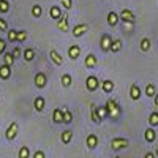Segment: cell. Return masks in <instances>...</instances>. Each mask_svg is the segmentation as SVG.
<instances>
[{
  "label": "cell",
  "instance_id": "cell-16",
  "mask_svg": "<svg viewBox=\"0 0 158 158\" xmlns=\"http://www.w3.org/2000/svg\"><path fill=\"white\" fill-rule=\"evenodd\" d=\"M130 97H131V100H135V101H138L141 98V89H139V85L133 84L130 87Z\"/></svg>",
  "mask_w": 158,
  "mask_h": 158
},
{
  "label": "cell",
  "instance_id": "cell-29",
  "mask_svg": "<svg viewBox=\"0 0 158 158\" xmlns=\"http://www.w3.org/2000/svg\"><path fill=\"white\" fill-rule=\"evenodd\" d=\"M149 123H150V127H158V112L156 111H153L149 115Z\"/></svg>",
  "mask_w": 158,
  "mask_h": 158
},
{
  "label": "cell",
  "instance_id": "cell-38",
  "mask_svg": "<svg viewBox=\"0 0 158 158\" xmlns=\"http://www.w3.org/2000/svg\"><path fill=\"white\" fill-rule=\"evenodd\" d=\"M0 30H2V32H6L8 30V24H6V21L3 18H0Z\"/></svg>",
  "mask_w": 158,
  "mask_h": 158
},
{
  "label": "cell",
  "instance_id": "cell-36",
  "mask_svg": "<svg viewBox=\"0 0 158 158\" xmlns=\"http://www.w3.org/2000/svg\"><path fill=\"white\" fill-rule=\"evenodd\" d=\"M27 40V32L25 30H21V32H18V38H16V41H25Z\"/></svg>",
  "mask_w": 158,
  "mask_h": 158
},
{
  "label": "cell",
  "instance_id": "cell-10",
  "mask_svg": "<svg viewBox=\"0 0 158 158\" xmlns=\"http://www.w3.org/2000/svg\"><path fill=\"white\" fill-rule=\"evenodd\" d=\"M85 144H87V147L90 149V150H94V149H97V146H98V136L97 135H89L87 138H85Z\"/></svg>",
  "mask_w": 158,
  "mask_h": 158
},
{
  "label": "cell",
  "instance_id": "cell-2",
  "mask_svg": "<svg viewBox=\"0 0 158 158\" xmlns=\"http://www.w3.org/2000/svg\"><path fill=\"white\" fill-rule=\"evenodd\" d=\"M128 146H130V141H128L127 138H114V139L111 141V149L115 150V152L123 150V149H127Z\"/></svg>",
  "mask_w": 158,
  "mask_h": 158
},
{
  "label": "cell",
  "instance_id": "cell-7",
  "mask_svg": "<svg viewBox=\"0 0 158 158\" xmlns=\"http://www.w3.org/2000/svg\"><path fill=\"white\" fill-rule=\"evenodd\" d=\"M87 30H89V25L87 24H77V25H74V27H73V36L79 38V36H82Z\"/></svg>",
  "mask_w": 158,
  "mask_h": 158
},
{
  "label": "cell",
  "instance_id": "cell-28",
  "mask_svg": "<svg viewBox=\"0 0 158 158\" xmlns=\"http://www.w3.org/2000/svg\"><path fill=\"white\" fill-rule=\"evenodd\" d=\"M122 40L120 38H117V40H112V44H111V51L112 52H118V51H120L122 49Z\"/></svg>",
  "mask_w": 158,
  "mask_h": 158
},
{
  "label": "cell",
  "instance_id": "cell-35",
  "mask_svg": "<svg viewBox=\"0 0 158 158\" xmlns=\"http://www.w3.org/2000/svg\"><path fill=\"white\" fill-rule=\"evenodd\" d=\"M8 41L10 43H13V41H16V38H18V32L16 30H13V29H10V32H8Z\"/></svg>",
  "mask_w": 158,
  "mask_h": 158
},
{
  "label": "cell",
  "instance_id": "cell-8",
  "mask_svg": "<svg viewBox=\"0 0 158 158\" xmlns=\"http://www.w3.org/2000/svg\"><path fill=\"white\" fill-rule=\"evenodd\" d=\"M57 27L62 30V32H68L70 30V25H68V15L65 13V15H62V18L57 21Z\"/></svg>",
  "mask_w": 158,
  "mask_h": 158
},
{
  "label": "cell",
  "instance_id": "cell-37",
  "mask_svg": "<svg viewBox=\"0 0 158 158\" xmlns=\"http://www.w3.org/2000/svg\"><path fill=\"white\" fill-rule=\"evenodd\" d=\"M97 109H98V117L101 118V120L108 117V111H106V108H100V106H98Z\"/></svg>",
  "mask_w": 158,
  "mask_h": 158
},
{
  "label": "cell",
  "instance_id": "cell-5",
  "mask_svg": "<svg viewBox=\"0 0 158 158\" xmlns=\"http://www.w3.org/2000/svg\"><path fill=\"white\" fill-rule=\"evenodd\" d=\"M18 131H19V125H18L16 122L10 123V127L6 128V133H5L6 139H8V141H13V139L18 136Z\"/></svg>",
  "mask_w": 158,
  "mask_h": 158
},
{
  "label": "cell",
  "instance_id": "cell-4",
  "mask_svg": "<svg viewBox=\"0 0 158 158\" xmlns=\"http://www.w3.org/2000/svg\"><path fill=\"white\" fill-rule=\"evenodd\" d=\"M118 18H120L123 22H127V24H135V21H136V16H135V13L131 10H122Z\"/></svg>",
  "mask_w": 158,
  "mask_h": 158
},
{
  "label": "cell",
  "instance_id": "cell-25",
  "mask_svg": "<svg viewBox=\"0 0 158 158\" xmlns=\"http://www.w3.org/2000/svg\"><path fill=\"white\" fill-rule=\"evenodd\" d=\"M24 59H25V62H32L33 59H35V49L33 48H27L24 51Z\"/></svg>",
  "mask_w": 158,
  "mask_h": 158
},
{
  "label": "cell",
  "instance_id": "cell-41",
  "mask_svg": "<svg viewBox=\"0 0 158 158\" xmlns=\"http://www.w3.org/2000/svg\"><path fill=\"white\" fill-rule=\"evenodd\" d=\"M21 54H22L21 48H15V51H13V57H15V59H19V57H21Z\"/></svg>",
  "mask_w": 158,
  "mask_h": 158
},
{
  "label": "cell",
  "instance_id": "cell-27",
  "mask_svg": "<svg viewBox=\"0 0 158 158\" xmlns=\"http://www.w3.org/2000/svg\"><path fill=\"white\" fill-rule=\"evenodd\" d=\"M150 46H152V43H150L149 38H142L141 40V51L142 52H149L150 51Z\"/></svg>",
  "mask_w": 158,
  "mask_h": 158
},
{
  "label": "cell",
  "instance_id": "cell-1",
  "mask_svg": "<svg viewBox=\"0 0 158 158\" xmlns=\"http://www.w3.org/2000/svg\"><path fill=\"white\" fill-rule=\"evenodd\" d=\"M104 108H106V111H108V117H111V118H117L118 114H120V106H118V103L115 100L109 98L106 101V104H104Z\"/></svg>",
  "mask_w": 158,
  "mask_h": 158
},
{
  "label": "cell",
  "instance_id": "cell-19",
  "mask_svg": "<svg viewBox=\"0 0 158 158\" xmlns=\"http://www.w3.org/2000/svg\"><path fill=\"white\" fill-rule=\"evenodd\" d=\"M117 22H118V15L115 11H109L108 13V24L111 25V27H115Z\"/></svg>",
  "mask_w": 158,
  "mask_h": 158
},
{
  "label": "cell",
  "instance_id": "cell-40",
  "mask_svg": "<svg viewBox=\"0 0 158 158\" xmlns=\"http://www.w3.org/2000/svg\"><path fill=\"white\" fill-rule=\"evenodd\" d=\"M5 49H6V43H5V40L0 38V54H5Z\"/></svg>",
  "mask_w": 158,
  "mask_h": 158
},
{
  "label": "cell",
  "instance_id": "cell-3",
  "mask_svg": "<svg viewBox=\"0 0 158 158\" xmlns=\"http://www.w3.org/2000/svg\"><path fill=\"white\" fill-rule=\"evenodd\" d=\"M100 85H101V82L98 81V77L94 76V74H90V76L85 79V87H87L89 92H95Z\"/></svg>",
  "mask_w": 158,
  "mask_h": 158
},
{
  "label": "cell",
  "instance_id": "cell-20",
  "mask_svg": "<svg viewBox=\"0 0 158 158\" xmlns=\"http://www.w3.org/2000/svg\"><path fill=\"white\" fill-rule=\"evenodd\" d=\"M144 138H146L147 142H153L156 139V133H155V130L153 128H147L146 131H144Z\"/></svg>",
  "mask_w": 158,
  "mask_h": 158
},
{
  "label": "cell",
  "instance_id": "cell-42",
  "mask_svg": "<svg viewBox=\"0 0 158 158\" xmlns=\"http://www.w3.org/2000/svg\"><path fill=\"white\" fill-rule=\"evenodd\" d=\"M33 158H46V155H44L43 150H36V152L33 153Z\"/></svg>",
  "mask_w": 158,
  "mask_h": 158
},
{
  "label": "cell",
  "instance_id": "cell-44",
  "mask_svg": "<svg viewBox=\"0 0 158 158\" xmlns=\"http://www.w3.org/2000/svg\"><path fill=\"white\" fill-rule=\"evenodd\" d=\"M153 101H155V108H158V94L153 97Z\"/></svg>",
  "mask_w": 158,
  "mask_h": 158
},
{
  "label": "cell",
  "instance_id": "cell-6",
  "mask_svg": "<svg viewBox=\"0 0 158 158\" xmlns=\"http://www.w3.org/2000/svg\"><path fill=\"white\" fill-rule=\"evenodd\" d=\"M48 84V76L44 73H36L35 74V85L36 89H44Z\"/></svg>",
  "mask_w": 158,
  "mask_h": 158
},
{
  "label": "cell",
  "instance_id": "cell-11",
  "mask_svg": "<svg viewBox=\"0 0 158 158\" xmlns=\"http://www.w3.org/2000/svg\"><path fill=\"white\" fill-rule=\"evenodd\" d=\"M90 118L94 123H101V118L98 117V109H97V104L95 103H90Z\"/></svg>",
  "mask_w": 158,
  "mask_h": 158
},
{
  "label": "cell",
  "instance_id": "cell-13",
  "mask_svg": "<svg viewBox=\"0 0 158 158\" xmlns=\"http://www.w3.org/2000/svg\"><path fill=\"white\" fill-rule=\"evenodd\" d=\"M84 63H85V68H95L97 65H98V60H97L95 54H87Z\"/></svg>",
  "mask_w": 158,
  "mask_h": 158
},
{
  "label": "cell",
  "instance_id": "cell-33",
  "mask_svg": "<svg viewBox=\"0 0 158 158\" xmlns=\"http://www.w3.org/2000/svg\"><path fill=\"white\" fill-rule=\"evenodd\" d=\"M41 15H43L41 6H40V5H33L32 6V16L33 18H41Z\"/></svg>",
  "mask_w": 158,
  "mask_h": 158
},
{
  "label": "cell",
  "instance_id": "cell-15",
  "mask_svg": "<svg viewBox=\"0 0 158 158\" xmlns=\"http://www.w3.org/2000/svg\"><path fill=\"white\" fill-rule=\"evenodd\" d=\"M79 56H81V48H79L77 44H73L70 49H68V57L71 60H76Z\"/></svg>",
  "mask_w": 158,
  "mask_h": 158
},
{
  "label": "cell",
  "instance_id": "cell-18",
  "mask_svg": "<svg viewBox=\"0 0 158 158\" xmlns=\"http://www.w3.org/2000/svg\"><path fill=\"white\" fill-rule=\"evenodd\" d=\"M60 139H62L63 144H70L73 141V131L71 130H65L63 133L60 135Z\"/></svg>",
  "mask_w": 158,
  "mask_h": 158
},
{
  "label": "cell",
  "instance_id": "cell-23",
  "mask_svg": "<svg viewBox=\"0 0 158 158\" xmlns=\"http://www.w3.org/2000/svg\"><path fill=\"white\" fill-rule=\"evenodd\" d=\"M101 89H103V92H106V94H111V92L114 90V82L109 81V79H106V81L101 82Z\"/></svg>",
  "mask_w": 158,
  "mask_h": 158
},
{
  "label": "cell",
  "instance_id": "cell-12",
  "mask_svg": "<svg viewBox=\"0 0 158 158\" xmlns=\"http://www.w3.org/2000/svg\"><path fill=\"white\" fill-rule=\"evenodd\" d=\"M49 57H51L52 63H54V65H57V67H60V65L63 63V59H62V56L59 54V52H57L56 49H51V51H49Z\"/></svg>",
  "mask_w": 158,
  "mask_h": 158
},
{
  "label": "cell",
  "instance_id": "cell-34",
  "mask_svg": "<svg viewBox=\"0 0 158 158\" xmlns=\"http://www.w3.org/2000/svg\"><path fill=\"white\" fill-rule=\"evenodd\" d=\"M10 11V2L8 0H0V13H8Z\"/></svg>",
  "mask_w": 158,
  "mask_h": 158
},
{
  "label": "cell",
  "instance_id": "cell-30",
  "mask_svg": "<svg viewBox=\"0 0 158 158\" xmlns=\"http://www.w3.org/2000/svg\"><path fill=\"white\" fill-rule=\"evenodd\" d=\"M13 62H15V57H13V54H10V52H5V54H3V65H8V67H11Z\"/></svg>",
  "mask_w": 158,
  "mask_h": 158
},
{
  "label": "cell",
  "instance_id": "cell-32",
  "mask_svg": "<svg viewBox=\"0 0 158 158\" xmlns=\"http://www.w3.org/2000/svg\"><path fill=\"white\" fill-rule=\"evenodd\" d=\"M146 95L150 97V98L156 95V89H155L153 84H147V85H146Z\"/></svg>",
  "mask_w": 158,
  "mask_h": 158
},
{
  "label": "cell",
  "instance_id": "cell-9",
  "mask_svg": "<svg viewBox=\"0 0 158 158\" xmlns=\"http://www.w3.org/2000/svg\"><path fill=\"white\" fill-rule=\"evenodd\" d=\"M111 44H112V38H111V35L104 33V35L101 36V49H103L104 52H108V51H111Z\"/></svg>",
  "mask_w": 158,
  "mask_h": 158
},
{
  "label": "cell",
  "instance_id": "cell-14",
  "mask_svg": "<svg viewBox=\"0 0 158 158\" xmlns=\"http://www.w3.org/2000/svg\"><path fill=\"white\" fill-rule=\"evenodd\" d=\"M52 122L54 123H63V111L56 108L52 111Z\"/></svg>",
  "mask_w": 158,
  "mask_h": 158
},
{
  "label": "cell",
  "instance_id": "cell-24",
  "mask_svg": "<svg viewBox=\"0 0 158 158\" xmlns=\"http://www.w3.org/2000/svg\"><path fill=\"white\" fill-rule=\"evenodd\" d=\"M49 13H51V18H52V19H56V21H59V19L62 18V10H60L57 5H54V6H52Z\"/></svg>",
  "mask_w": 158,
  "mask_h": 158
},
{
  "label": "cell",
  "instance_id": "cell-21",
  "mask_svg": "<svg viewBox=\"0 0 158 158\" xmlns=\"http://www.w3.org/2000/svg\"><path fill=\"white\" fill-rule=\"evenodd\" d=\"M11 76V67H8V65H2L0 67V77L2 79H10Z\"/></svg>",
  "mask_w": 158,
  "mask_h": 158
},
{
  "label": "cell",
  "instance_id": "cell-45",
  "mask_svg": "<svg viewBox=\"0 0 158 158\" xmlns=\"http://www.w3.org/2000/svg\"><path fill=\"white\" fill-rule=\"evenodd\" d=\"M155 155H156V156H158V149H156V152H155Z\"/></svg>",
  "mask_w": 158,
  "mask_h": 158
},
{
  "label": "cell",
  "instance_id": "cell-43",
  "mask_svg": "<svg viewBox=\"0 0 158 158\" xmlns=\"http://www.w3.org/2000/svg\"><path fill=\"white\" fill-rule=\"evenodd\" d=\"M144 158H155V153L153 152H147L146 155H144Z\"/></svg>",
  "mask_w": 158,
  "mask_h": 158
},
{
  "label": "cell",
  "instance_id": "cell-26",
  "mask_svg": "<svg viewBox=\"0 0 158 158\" xmlns=\"http://www.w3.org/2000/svg\"><path fill=\"white\" fill-rule=\"evenodd\" d=\"M62 111H63V123H65V125L71 123V120H73V114H71V111H68L67 108H63Z\"/></svg>",
  "mask_w": 158,
  "mask_h": 158
},
{
  "label": "cell",
  "instance_id": "cell-22",
  "mask_svg": "<svg viewBox=\"0 0 158 158\" xmlns=\"http://www.w3.org/2000/svg\"><path fill=\"white\" fill-rule=\"evenodd\" d=\"M60 81H62V85L65 87V89H68L71 84H73V77H71V74H68V73H65L62 77H60Z\"/></svg>",
  "mask_w": 158,
  "mask_h": 158
},
{
  "label": "cell",
  "instance_id": "cell-31",
  "mask_svg": "<svg viewBox=\"0 0 158 158\" xmlns=\"http://www.w3.org/2000/svg\"><path fill=\"white\" fill-rule=\"evenodd\" d=\"M18 156H19V158H29V156H30V150H29V147H27V146H22V147L19 149Z\"/></svg>",
  "mask_w": 158,
  "mask_h": 158
},
{
  "label": "cell",
  "instance_id": "cell-39",
  "mask_svg": "<svg viewBox=\"0 0 158 158\" xmlns=\"http://www.w3.org/2000/svg\"><path fill=\"white\" fill-rule=\"evenodd\" d=\"M62 5H63L65 10H71V6H73V0H62Z\"/></svg>",
  "mask_w": 158,
  "mask_h": 158
},
{
  "label": "cell",
  "instance_id": "cell-46",
  "mask_svg": "<svg viewBox=\"0 0 158 158\" xmlns=\"http://www.w3.org/2000/svg\"><path fill=\"white\" fill-rule=\"evenodd\" d=\"M115 158H120V156H115Z\"/></svg>",
  "mask_w": 158,
  "mask_h": 158
},
{
  "label": "cell",
  "instance_id": "cell-17",
  "mask_svg": "<svg viewBox=\"0 0 158 158\" xmlns=\"http://www.w3.org/2000/svg\"><path fill=\"white\" fill-rule=\"evenodd\" d=\"M44 104H46V101H44V98H43V97H36V98H35V101H33V106H35V109H36L38 112H43Z\"/></svg>",
  "mask_w": 158,
  "mask_h": 158
}]
</instances>
